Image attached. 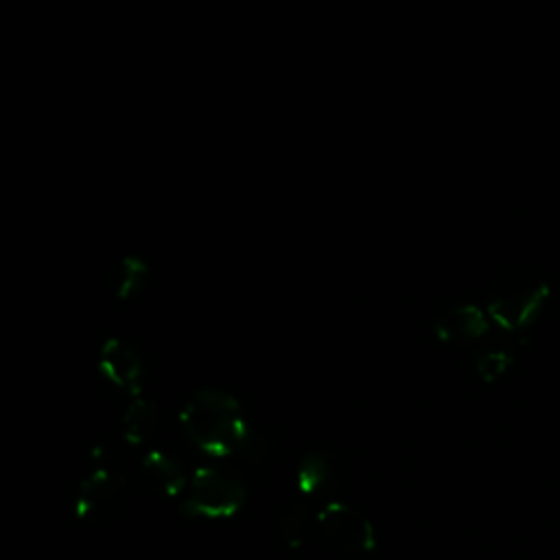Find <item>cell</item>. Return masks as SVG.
Listing matches in <instances>:
<instances>
[{"label": "cell", "instance_id": "obj_6", "mask_svg": "<svg viewBox=\"0 0 560 560\" xmlns=\"http://www.w3.org/2000/svg\"><path fill=\"white\" fill-rule=\"evenodd\" d=\"M98 374L120 394L136 398L144 389V361L140 350L120 337H107L96 352Z\"/></svg>", "mask_w": 560, "mask_h": 560}, {"label": "cell", "instance_id": "obj_11", "mask_svg": "<svg viewBox=\"0 0 560 560\" xmlns=\"http://www.w3.org/2000/svg\"><path fill=\"white\" fill-rule=\"evenodd\" d=\"M315 510L308 501H293L276 516V536L289 549H300L315 536Z\"/></svg>", "mask_w": 560, "mask_h": 560}, {"label": "cell", "instance_id": "obj_12", "mask_svg": "<svg viewBox=\"0 0 560 560\" xmlns=\"http://www.w3.org/2000/svg\"><path fill=\"white\" fill-rule=\"evenodd\" d=\"M149 282V262L140 256H122L107 271V293L114 300L138 298Z\"/></svg>", "mask_w": 560, "mask_h": 560}, {"label": "cell", "instance_id": "obj_13", "mask_svg": "<svg viewBox=\"0 0 560 560\" xmlns=\"http://www.w3.org/2000/svg\"><path fill=\"white\" fill-rule=\"evenodd\" d=\"M512 363H514V350L510 346H490V348H481L475 354V372L488 385L503 378L505 372L512 368Z\"/></svg>", "mask_w": 560, "mask_h": 560}, {"label": "cell", "instance_id": "obj_4", "mask_svg": "<svg viewBox=\"0 0 560 560\" xmlns=\"http://www.w3.org/2000/svg\"><path fill=\"white\" fill-rule=\"evenodd\" d=\"M551 295L549 282L532 271L505 273L494 282L486 300V315L505 335L529 328Z\"/></svg>", "mask_w": 560, "mask_h": 560}, {"label": "cell", "instance_id": "obj_7", "mask_svg": "<svg viewBox=\"0 0 560 560\" xmlns=\"http://www.w3.org/2000/svg\"><path fill=\"white\" fill-rule=\"evenodd\" d=\"M492 322L486 311L470 302H459L442 308L433 319V332L442 343L468 346L490 335Z\"/></svg>", "mask_w": 560, "mask_h": 560}, {"label": "cell", "instance_id": "obj_9", "mask_svg": "<svg viewBox=\"0 0 560 560\" xmlns=\"http://www.w3.org/2000/svg\"><path fill=\"white\" fill-rule=\"evenodd\" d=\"M140 477L144 486L162 499H179L186 490L188 475L182 462L162 446H149L140 457Z\"/></svg>", "mask_w": 560, "mask_h": 560}, {"label": "cell", "instance_id": "obj_5", "mask_svg": "<svg viewBox=\"0 0 560 560\" xmlns=\"http://www.w3.org/2000/svg\"><path fill=\"white\" fill-rule=\"evenodd\" d=\"M315 536L350 558L368 556L376 547V532L368 514L339 499H328L315 510Z\"/></svg>", "mask_w": 560, "mask_h": 560}, {"label": "cell", "instance_id": "obj_1", "mask_svg": "<svg viewBox=\"0 0 560 560\" xmlns=\"http://www.w3.org/2000/svg\"><path fill=\"white\" fill-rule=\"evenodd\" d=\"M186 440L210 459H241L249 466H269L278 453L276 440L256 427L241 400L221 387L203 385L188 394L179 409Z\"/></svg>", "mask_w": 560, "mask_h": 560}, {"label": "cell", "instance_id": "obj_3", "mask_svg": "<svg viewBox=\"0 0 560 560\" xmlns=\"http://www.w3.org/2000/svg\"><path fill=\"white\" fill-rule=\"evenodd\" d=\"M179 512L188 518L228 521L247 503L245 479L225 464H203L188 475Z\"/></svg>", "mask_w": 560, "mask_h": 560}, {"label": "cell", "instance_id": "obj_8", "mask_svg": "<svg viewBox=\"0 0 560 560\" xmlns=\"http://www.w3.org/2000/svg\"><path fill=\"white\" fill-rule=\"evenodd\" d=\"M346 477L343 459L330 448H313L302 455L295 468V488L302 497H322L335 492Z\"/></svg>", "mask_w": 560, "mask_h": 560}, {"label": "cell", "instance_id": "obj_10", "mask_svg": "<svg viewBox=\"0 0 560 560\" xmlns=\"http://www.w3.org/2000/svg\"><path fill=\"white\" fill-rule=\"evenodd\" d=\"M120 431L129 446H136V448L155 446V440L162 431L160 407L144 396L129 398V405L120 416Z\"/></svg>", "mask_w": 560, "mask_h": 560}, {"label": "cell", "instance_id": "obj_2", "mask_svg": "<svg viewBox=\"0 0 560 560\" xmlns=\"http://www.w3.org/2000/svg\"><path fill=\"white\" fill-rule=\"evenodd\" d=\"M133 501L129 477L109 459L94 457L92 466L79 479L72 512L81 525L92 532H105L118 525Z\"/></svg>", "mask_w": 560, "mask_h": 560}]
</instances>
